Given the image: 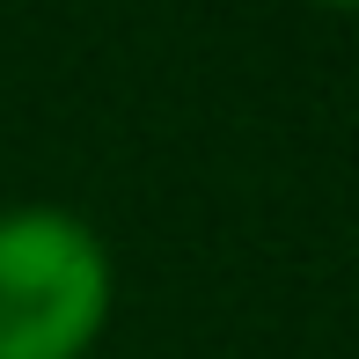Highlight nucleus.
Returning <instances> with one entry per match:
<instances>
[{
    "label": "nucleus",
    "mask_w": 359,
    "mask_h": 359,
    "mask_svg": "<svg viewBox=\"0 0 359 359\" xmlns=\"http://www.w3.org/2000/svg\"><path fill=\"white\" fill-rule=\"evenodd\" d=\"M110 316L103 242L74 213H0V359H81Z\"/></svg>",
    "instance_id": "obj_1"
}]
</instances>
